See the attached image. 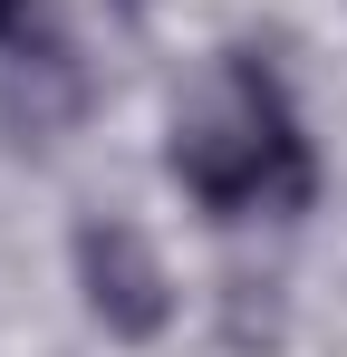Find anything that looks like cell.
<instances>
[{
  "instance_id": "obj_1",
  "label": "cell",
  "mask_w": 347,
  "mask_h": 357,
  "mask_svg": "<svg viewBox=\"0 0 347 357\" xmlns=\"http://www.w3.org/2000/svg\"><path fill=\"white\" fill-rule=\"evenodd\" d=\"M174 174L213 213H289L309 203V135L289 87L261 59H222L174 116Z\"/></svg>"
},
{
  "instance_id": "obj_2",
  "label": "cell",
  "mask_w": 347,
  "mask_h": 357,
  "mask_svg": "<svg viewBox=\"0 0 347 357\" xmlns=\"http://www.w3.org/2000/svg\"><path fill=\"white\" fill-rule=\"evenodd\" d=\"M77 280H87V309L107 319L116 338H155L174 319V280H164L155 241L135 222H87L77 232Z\"/></svg>"
},
{
  "instance_id": "obj_3",
  "label": "cell",
  "mask_w": 347,
  "mask_h": 357,
  "mask_svg": "<svg viewBox=\"0 0 347 357\" xmlns=\"http://www.w3.org/2000/svg\"><path fill=\"white\" fill-rule=\"evenodd\" d=\"M20 10H29V0H0V39H10V29H20Z\"/></svg>"
}]
</instances>
